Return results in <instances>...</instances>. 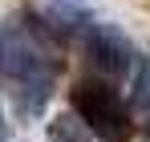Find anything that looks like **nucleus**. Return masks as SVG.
Returning a JSON list of instances; mask_svg holds the SVG:
<instances>
[{
  "label": "nucleus",
  "mask_w": 150,
  "mask_h": 142,
  "mask_svg": "<svg viewBox=\"0 0 150 142\" xmlns=\"http://www.w3.org/2000/svg\"><path fill=\"white\" fill-rule=\"evenodd\" d=\"M0 73L12 85L21 114H37L53 94V65L28 33H16V28L0 33Z\"/></svg>",
  "instance_id": "obj_1"
},
{
  "label": "nucleus",
  "mask_w": 150,
  "mask_h": 142,
  "mask_svg": "<svg viewBox=\"0 0 150 142\" xmlns=\"http://www.w3.org/2000/svg\"><path fill=\"white\" fill-rule=\"evenodd\" d=\"M73 114H81V122L93 130V138L101 142H126L134 134V126H130V110H126L122 94L114 89V81L110 77H81L73 85Z\"/></svg>",
  "instance_id": "obj_2"
},
{
  "label": "nucleus",
  "mask_w": 150,
  "mask_h": 142,
  "mask_svg": "<svg viewBox=\"0 0 150 142\" xmlns=\"http://www.w3.org/2000/svg\"><path fill=\"white\" fill-rule=\"evenodd\" d=\"M85 53H89V65L101 77H122V73L134 69V45L126 41L114 24H89Z\"/></svg>",
  "instance_id": "obj_3"
},
{
  "label": "nucleus",
  "mask_w": 150,
  "mask_h": 142,
  "mask_svg": "<svg viewBox=\"0 0 150 142\" xmlns=\"http://www.w3.org/2000/svg\"><path fill=\"white\" fill-rule=\"evenodd\" d=\"M93 130L81 122V114H61L49 122V142H89Z\"/></svg>",
  "instance_id": "obj_4"
},
{
  "label": "nucleus",
  "mask_w": 150,
  "mask_h": 142,
  "mask_svg": "<svg viewBox=\"0 0 150 142\" xmlns=\"http://www.w3.org/2000/svg\"><path fill=\"white\" fill-rule=\"evenodd\" d=\"M134 106H146L150 110V61H142L138 73H134Z\"/></svg>",
  "instance_id": "obj_5"
},
{
  "label": "nucleus",
  "mask_w": 150,
  "mask_h": 142,
  "mask_svg": "<svg viewBox=\"0 0 150 142\" xmlns=\"http://www.w3.org/2000/svg\"><path fill=\"white\" fill-rule=\"evenodd\" d=\"M8 138V126H4V110H0V142Z\"/></svg>",
  "instance_id": "obj_6"
}]
</instances>
